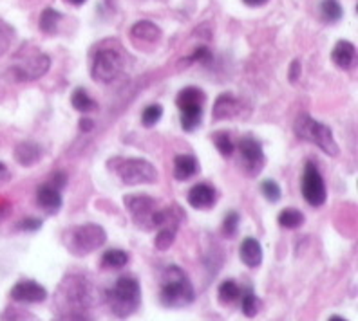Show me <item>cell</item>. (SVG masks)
Instances as JSON below:
<instances>
[{
  "label": "cell",
  "mask_w": 358,
  "mask_h": 321,
  "mask_svg": "<svg viewBox=\"0 0 358 321\" xmlns=\"http://www.w3.org/2000/svg\"><path fill=\"white\" fill-rule=\"evenodd\" d=\"M187 200L194 209L206 211L217 204V190L210 183H197L196 186L190 188Z\"/></svg>",
  "instance_id": "cell-13"
},
{
  "label": "cell",
  "mask_w": 358,
  "mask_h": 321,
  "mask_svg": "<svg viewBox=\"0 0 358 321\" xmlns=\"http://www.w3.org/2000/svg\"><path fill=\"white\" fill-rule=\"evenodd\" d=\"M241 262L250 267V269H257L262 264V246L254 237H246L239 248Z\"/></svg>",
  "instance_id": "cell-19"
},
{
  "label": "cell",
  "mask_w": 358,
  "mask_h": 321,
  "mask_svg": "<svg viewBox=\"0 0 358 321\" xmlns=\"http://www.w3.org/2000/svg\"><path fill=\"white\" fill-rule=\"evenodd\" d=\"M199 160L192 156V154H179L174 157V165H172V175L176 181L185 183L188 179L196 177L199 174Z\"/></svg>",
  "instance_id": "cell-17"
},
{
  "label": "cell",
  "mask_w": 358,
  "mask_h": 321,
  "mask_svg": "<svg viewBox=\"0 0 358 321\" xmlns=\"http://www.w3.org/2000/svg\"><path fill=\"white\" fill-rule=\"evenodd\" d=\"M62 20V13L57 11V9L52 8H45L40 15V20H38V26L40 31L48 36H55L58 33V24Z\"/></svg>",
  "instance_id": "cell-25"
},
{
  "label": "cell",
  "mask_w": 358,
  "mask_h": 321,
  "mask_svg": "<svg viewBox=\"0 0 358 321\" xmlns=\"http://www.w3.org/2000/svg\"><path fill=\"white\" fill-rule=\"evenodd\" d=\"M179 123L185 132H194L197 130L203 123V112L205 107H187V109H179Z\"/></svg>",
  "instance_id": "cell-23"
},
{
  "label": "cell",
  "mask_w": 358,
  "mask_h": 321,
  "mask_svg": "<svg viewBox=\"0 0 358 321\" xmlns=\"http://www.w3.org/2000/svg\"><path fill=\"white\" fill-rule=\"evenodd\" d=\"M163 117V107L162 105H149L147 109L143 110V114H141V123H143V126H147V128H152V126H156L157 123H159V119Z\"/></svg>",
  "instance_id": "cell-35"
},
{
  "label": "cell",
  "mask_w": 358,
  "mask_h": 321,
  "mask_svg": "<svg viewBox=\"0 0 358 321\" xmlns=\"http://www.w3.org/2000/svg\"><path fill=\"white\" fill-rule=\"evenodd\" d=\"M11 174H9L8 166L4 163H0V183H4V181H9Z\"/></svg>",
  "instance_id": "cell-42"
},
{
  "label": "cell",
  "mask_w": 358,
  "mask_h": 321,
  "mask_svg": "<svg viewBox=\"0 0 358 321\" xmlns=\"http://www.w3.org/2000/svg\"><path fill=\"white\" fill-rule=\"evenodd\" d=\"M105 299L109 305L110 313L116 318L132 316L141 305V287L138 278L131 274H123L116 280L114 287L105 291Z\"/></svg>",
  "instance_id": "cell-3"
},
{
  "label": "cell",
  "mask_w": 358,
  "mask_h": 321,
  "mask_svg": "<svg viewBox=\"0 0 358 321\" xmlns=\"http://www.w3.org/2000/svg\"><path fill=\"white\" fill-rule=\"evenodd\" d=\"M331 60L338 69L351 70L357 66V45L348 40H338L331 51Z\"/></svg>",
  "instance_id": "cell-16"
},
{
  "label": "cell",
  "mask_w": 358,
  "mask_h": 321,
  "mask_svg": "<svg viewBox=\"0 0 358 321\" xmlns=\"http://www.w3.org/2000/svg\"><path fill=\"white\" fill-rule=\"evenodd\" d=\"M67 181H69V177H67L66 172H62V170H57V172H52L48 183L52 184V186L58 188V190L62 191V190H64V188L67 186Z\"/></svg>",
  "instance_id": "cell-38"
},
{
  "label": "cell",
  "mask_w": 358,
  "mask_h": 321,
  "mask_svg": "<svg viewBox=\"0 0 358 321\" xmlns=\"http://www.w3.org/2000/svg\"><path fill=\"white\" fill-rule=\"evenodd\" d=\"M13 157L18 165L24 168H31V166L38 165L42 157H44V148L40 147L38 143L33 141H22L18 143L13 150Z\"/></svg>",
  "instance_id": "cell-18"
},
{
  "label": "cell",
  "mask_w": 358,
  "mask_h": 321,
  "mask_svg": "<svg viewBox=\"0 0 358 321\" xmlns=\"http://www.w3.org/2000/svg\"><path fill=\"white\" fill-rule=\"evenodd\" d=\"M51 69V58L45 52L35 47L24 45L22 51L17 54V60L9 67V74L15 82H35L49 73Z\"/></svg>",
  "instance_id": "cell-8"
},
{
  "label": "cell",
  "mask_w": 358,
  "mask_h": 321,
  "mask_svg": "<svg viewBox=\"0 0 358 321\" xmlns=\"http://www.w3.org/2000/svg\"><path fill=\"white\" fill-rule=\"evenodd\" d=\"M302 74V66L299 60H293L289 64V69H288V82L289 83H297L299 78H301Z\"/></svg>",
  "instance_id": "cell-39"
},
{
  "label": "cell",
  "mask_w": 358,
  "mask_h": 321,
  "mask_svg": "<svg viewBox=\"0 0 358 321\" xmlns=\"http://www.w3.org/2000/svg\"><path fill=\"white\" fill-rule=\"evenodd\" d=\"M241 311L246 318H255L262 308V301L257 294H255L252 289H245L243 294H241Z\"/></svg>",
  "instance_id": "cell-26"
},
{
  "label": "cell",
  "mask_w": 358,
  "mask_h": 321,
  "mask_svg": "<svg viewBox=\"0 0 358 321\" xmlns=\"http://www.w3.org/2000/svg\"><path fill=\"white\" fill-rule=\"evenodd\" d=\"M196 299V291L188 274L179 265H169L163 271L159 301L166 308L188 307Z\"/></svg>",
  "instance_id": "cell-2"
},
{
  "label": "cell",
  "mask_w": 358,
  "mask_h": 321,
  "mask_svg": "<svg viewBox=\"0 0 358 321\" xmlns=\"http://www.w3.org/2000/svg\"><path fill=\"white\" fill-rule=\"evenodd\" d=\"M214 57H212V51H210L206 45H199L196 47V51L192 54H188L187 58L181 60V66H196V64H201V66H208L212 64Z\"/></svg>",
  "instance_id": "cell-31"
},
{
  "label": "cell",
  "mask_w": 358,
  "mask_h": 321,
  "mask_svg": "<svg viewBox=\"0 0 358 321\" xmlns=\"http://www.w3.org/2000/svg\"><path fill=\"white\" fill-rule=\"evenodd\" d=\"M261 193H262V197L268 200V202H271V204L279 202L280 197H282V190H280L279 183H275L273 179H266V181H262Z\"/></svg>",
  "instance_id": "cell-34"
},
{
  "label": "cell",
  "mask_w": 358,
  "mask_h": 321,
  "mask_svg": "<svg viewBox=\"0 0 358 321\" xmlns=\"http://www.w3.org/2000/svg\"><path fill=\"white\" fill-rule=\"evenodd\" d=\"M206 92L199 87H185L176 96V105L179 109H187V107H205Z\"/></svg>",
  "instance_id": "cell-20"
},
{
  "label": "cell",
  "mask_w": 358,
  "mask_h": 321,
  "mask_svg": "<svg viewBox=\"0 0 358 321\" xmlns=\"http://www.w3.org/2000/svg\"><path fill=\"white\" fill-rule=\"evenodd\" d=\"M11 211H13L11 204H9V202H2V204H0V222H4L6 218L11 215Z\"/></svg>",
  "instance_id": "cell-41"
},
{
  "label": "cell",
  "mask_w": 358,
  "mask_h": 321,
  "mask_svg": "<svg viewBox=\"0 0 358 321\" xmlns=\"http://www.w3.org/2000/svg\"><path fill=\"white\" fill-rule=\"evenodd\" d=\"M239 222H241V215L237 211H228L223 218V224H221V234H223L224 239H234L239 231Z\"/></svg>",
  "instance_id": "cell-33"
},
{
  "label": "cell",
  "mask_w": 358,
  "mask_h": 321,
  "mask_svg": "<svg viewBox=\"0 0 358 321\" xmlns=\"http://www.w3.org/2000/svg\"><path fill=\"white\" fill-rule=\"evenodd\" d=\"M335 320H338V321H344V318H342V316H331V318H329V321H335Z\"/></svg>",
  "instance_id": "cell-45"
},
{
  "label": "cell",
  "mask_w": 358,
  "mask_h": 321,
  "mask_svg": "<svg viewBox=\"0 0 358 321\" xmlns=\"http://www.w3.org/2000/svg\"><path fill=\"white\" fill-rule=\"evenodd\" d=\"M320 17L326 24H336L344 17V9L338 0H322L320 4Z\"/></svg>",
  "instance_id": "cell-30"
},
{
  "label": "cell",
  "mask_w": 358,
  "mask_h": 321,
  "mask_svg": "<svg viewBox=\"0 0 358 321\" xmlns=\"http://www.w3.org/2000/svg\"><path fill=\"white\" fill-rule=\"evenodd\" d=\"M243 112V101L236 98L230 92L217 96L214 107H212V119L214 121H224V119H234Z\"/></svg>",
  "instance_id": "cell-15"
},
{
  "label": "cell",
  "mask_w": 358,
  "mask_h": 321,
  "mask_svg": "<svg viewBox=\"0 0 358 321\" xmlns=\"http://www.w3.org/2000/svg\"><path fill=\"white\" fill-rule=\"evenodd\" d=\"M125 69V58L123 52L101 42L91 52V78L100 85H109L120 78V74Z\"/></svg>",
  "instance_id": "cell-5"
},
{
  "label": "cell",
  "mask_w": 358,
  "mask_h": 321,
  "mask_svg": "<svg viewBox=\"0 0 358 321\" xmlns=\"http://www.w3.org/2000/svg\"><path fill=\"white\" fill-rule=\"evenodd\" d=\"M92 307V285L83 276L67 274L55 292L57 320H89Z\"/></svg>",
  "instance_id": "cell-1"
},
{
  "label": "cell",
  "mask_w": 358,
  "mask_h": 321,
  "mask_svg": "<svg viewBox=\"0 0 358 321\" xmlns=\"http://www.w3.org/2000/svg\"><path fill=\"white\" fill-rule=\"evenodd\" d=\"M66 2L71 6H82V4H85L87 0H66Z\"/></svg>",
  "instance_id": "cell-44"
},
{
  "label": "cell",
  "mask_w": 358,
  "mask_h": 321,
  "mask_svg": "<svg viewBox=\"0 0 358 321\" xmlns=\"http://www.w3.org/2000/svg\"><path fill=\"white\" fill-rule=\"evenodd\" d=\"M42 226H44V221H42V218L27 217V218H24V221L18 222L17 230L26 231V233H35V231L42 230Z\"/></svg>",
  "instance_id": "cell-37"
},
{
  "label": "cell",
  "mask_w": 358,
  "mask_h": 321,
  "mask_svg": "<svg viewBox=\"0 0 358 321\" xmlns=\"http://www.w3.org/2000/svg\"><path fill=\"white\" fill-rule=\"evenodd\" d=\"M237 165L245 172L246 177H257L264 166H266V156L262 150V144L254 135H243L236 144Z\"/></svg>",
  "instance_id": "cell-9"
},
{
  "label": "cell",
  "mask_w": 358,
  "mask_h": 321,
  "mask_svg": "<svg viewBox=\"0 0 358 321\" xmlns=\"http://www.w3.org/2000/svg\"><path fill=\"white\" fill-rule=\"evenodd\" d=\"M9 296L17 304H42L48 299V289L35 280H22L15 283Z\"/></svg>",
  "instance_id": "cell-12"
},
{
  "label": "cell",
  "mask_w": 358,
  "mask_h": 321,
  "mask_svg": "<svg viewBox=\"0 0 358 321\" xmlns=\"http://www.w3.org/2000/svg\"><path fill=\"white\" fill-rule=\"evenodd\" d=\"M241 294H243V287L237 282H234V280H224L217 289L219 304L223 305L234 304V301H237L241 298Z\"/></svg>",
  "instance_id": "cell-27"
},
{
  "label": "cell",
  "mask_w": 358,
  "mask_h": 321,
  "mask_svg": "<svg viewBox=\"0 0 358 321\" xmlns=\"http://www.w3.org/2000/svg\"><path fill=\"white\" fill-rule=\"evenodd\" d=\"M71 105L80 114H91L98 110L96 100H92V96H89V92L83 87H76L71 92Z\"/></svg>",
  "instance_id": "cell-22"
},
{
  "label": "cell",
  "mask_w": 358,
  "mask_h": 321,
  "mask_svg": "<svg viewBox=\"0 0 358 321\" xmlns=\"http://www.w3.org/2000/svg\"><path fill=\"white\" fill-rule=\"evenodd\" d=\"M127 264H129V253L123 251V249H107V251L101 255V260H100L101 269H110V271L123 269Z\"/></svg>",
  "instance_id": "cell-24"
},
{
  "label": "cell",
  "mask_w": 358,
  "mask_h": 321,
  "mask_svg": "<svg viewBox=\"0 0 358 321\" xmlns=\"http://www.w3.org/2000/svg\"><path fill=\"white\" fill-rule=\"evenodd\" d=\"M15 40V31L13 27L8 24H0V57H4L6 52L9 51L11 44Z\"/></svg>",
  "instance_id": "cell-36"
},
{
  "label": "cell",
  "mask_w": 358,
  "mask_h": 321,
  "mask_svg": "<svg viewBox=\"0 0 358 321\" xmlns=\"http://www.w3.org/2000/svg\"><path fill=\"white\" fill-rule=\"evenodd\" d=\"M176 234H178V230L174 227H162L157 231L156 239H154V248L157 251H166V249L172 248V244L176 240Z\"/></svg>",
  "instance_id": "cell-32"
},
{
  "label": "cell",
  "mask_w": 358,
  "mask_h": 321,
  "mask_svg": "<svg viewBox=\"0 0 358 321\" xmlns=\"http://www.w3.org/2000/svg\"><path fill=\"white\" fill-rule=\"evenodd\" d=\"M212 143H214L215 150H217L224 159H230L236 154V141L230 137L227 130H217L212 134Z\"/></svg>",
  "instance_id": "cell-28"
},
{
  "label": "cell",
  "mask_w": 358,
  "mask_h": 321,
  "mask_svg": "<svg viewBox=\"0 0 358 321\" xmlns=\"http://www.w3.org/2000/svg\"><path fill=\"white\" fill-rule=\"evenodd\" d=\"M246 6H250V8H259V6H264L268 2V0H243Z\"/></svg>",
  "instance_id": "cell-43"
},
{
  "label": "cell",
  "mask_w": 358,
  "mask_h": 321,
  "mask_svg": "<svg viewBox=\"0 0 358 321\" xmlns=\"http://www.w3.org/2000/svg\"><path fill=\"white\" fill-rule=\"evenodd\" d=\"M123 204L131 213L136 226H140L145 231L152 230V215L157 209L156 199L143 195V193H134V195L123 197Z\"/></svg>",
  "instance_id": "cell-11"
},
{
  "label": "cell",
  "mask_w": 358,
  "mask_h": 321,
  "mask_svg": "<svg viewBox=\"0 0 358 321\" xmlns=\"http://www.w3.org/2000/svg\"><path fill=\"white\" fill-rule=\"evenodd\" d=\"M304 222H306V217L297 208H284L279 213V226L286 227V230H299L304 226Z\"/></svg>",
  "instance_id": "cell-29"
},
{
  "label": "cell",
  "mask_w": 358,
  "mask_h": 321,
  "mask_svg": "<svg viewBox=\"0 0 358 321\" xmlns=\"http://www.w3.org/2000/svg\"><path fill=\"white\" fill-rule=\"evenodd\" d=\"M107 242V233L100 224L87 222V224H80V226L67 227L62 233V244L64 248L76 258L91 255L96 249H100Z\"/></svg>",
  "instance_id": "cell-4"
},
{
  "label": "cell",
  "mask_w": 358,
  "mask_h": 321,
  "mask_svg": "<svg viewBox=\"0 0 358 321\" xmlns=\"http://www.w3.org/2000/svg\"><path fill=\"white\" fill-rule=\"evenodd\" d=\"M107 168L122 181L125 186L154 184L157 181V168L141 157H113L107 160Z\"/></svg>",
  "instance_id": "cell-6"
},
{
  "label": "cell",
  "mask_w": 358,
  "mask_h": 321,
  "mask_svg": "<svg viewBox=\"0 0 358 321\" xmlns=\"http://www.w3.org/2000/svg\"><path fill=\"white\" fill-rule=\"evenodd\" d=\"M163 33L159 26L150 20H140V22L132 24L131 27V38L143 40V42H157L162 38Z\"/></svg>",
  "instance_id": "cell-21"
},
{
  "label": "cell",
  "mask_w": 358,
  "mask_h": 321,
  "mask_svg": "<svg viewBox=\"0 0 358 321\" xmlns=\"http://www.w3.org/2000/svg\"><path fill=\"white\" fill-rule=\"evenodd\" d=\"M36 204L44 213H48L49 217H55L64 206L62 200V191L55 188L52 184L44 183L36 188Z\"/></svg>",
  "instance_id": "cell-14"
},
{
  "label": "cell",
  "mask_w": 358,
  "mask_h": 321,
  "mask_svg": "<svg viewBox=\"0 0 358 321\" xmlns=\"http://www.w3.org/2000/svg\"><path fill=\"white\" fill-rule=\"evenodd\" d=\"M78 128L83 134H89V132H92V128H94V121H92L91 117H82L78 121Z\"/></svg>",
  "instance_id": "cell-40"
},
{
  "label": "cell",
  "mask_w": 358,
  "mask_h": 321,
  "mask_svg": "<svg viewBox=\"0 0 358 321\" xmlns=\"http://www.w3.org/2000/svg\"><path fill=\"white\" fill-rule=\"evenodd\" d=\"M301 190L304 200L310 206H313V208H320L328 200V188H326V183H324L319 166L315 165L313 160H308L306 165H304Z\"/></svg>",
  "instance_id": "cell-10"
},
{
  "label": "cell",
  "mask_w": 358,
  "mask_h": 321,
  "mask_svg": "<svg viewBox=\"0 0 358 321\" xmlns=\"http://www.w3.org/2000/svg\"><path fill=\"white\" fill-rule=\"evenodd\" d=\"M293 132L302 141L313 143L315 147H319L324 154H328L329 157H338L341 148L336 144L333 132L328 125L317 121L311 114L301 112L295 117L293 123Z\"/></svg>",
  "instance_id": "cell-7"
}]
</instances>
